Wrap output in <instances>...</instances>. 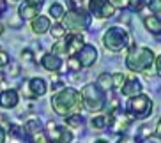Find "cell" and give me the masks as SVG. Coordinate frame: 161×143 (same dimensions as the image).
Segmentation results:
<instances>
[{
  "label": "cell",
  "instance_id": "6da1fadb",
  "mask_svg": "<svg viewBox=\"0 0 161 143\" xmlns=\"http://www.w3.org/2000/svg\"><path fill=\"white\" fill-rule=\"evenodd\" d=\"M81 95L75 88H64L58 94L52 97V108L53 111L60 117H69V115L80 113L81 111Z\"/></svg>",
  "mask_w": 161,
  "mask_h": 143
},
{
  "label": "cell",
  "instance_id": "7a4b0ae2",
  "mask_svg": "<svg viewBox=\"0 0 161 143\" xmlns=\"http://www.w3.org/2000/svg\"><path fill=\"white\" fill-rule=\"evenodd\" d=\"M156 60V55L151 48L145 46H131L126 57V66L133 72H145L149 74L152 69V64Z\"/></svg>",
  "mask_w": 161,
  "mask_h": 143
},
{
  "label": "cell",
  "instance_id": "3957f363",
  "mask_svg": "<svg viewBox=\"0 0 161 143\" xmlns=\"http://www.w3.org/2000/svg\"><path fill=\"white\" fill-rule=\"evenodd\" d=\"M103 44L106 50H110V51H114V53H119L131 44V35L122 27H110L103 34Z\"/></svg>",
  "mask_w": 161,
  "mask_h": 143
},
{
  "label": "cell",
  "instance_id": "277c9868",
  "mask_svg": "<svg viewBox=\"0 0 161 143\" xmlns=\"http://www.w3.org/2000/svg\"><path fill=\"white\" fill-rule=\"evenodd\" d=\"M80 95H81V103L85 104V108L89 111H101L106 104V94L97 83L85 85Z\"/></svg>",
  "mask_w": 161,
  "mask_h": 143
},
{
  "label": "cell",
  "instance_id": "5b68a950",
  "mask_svg": "<svg viewBox=\"0 0 161 143\" xmlns=\"http://www.w3.org/2000/svg\"><path fill=\"white\" fill-rule=\"evenodd\" d=\"M126 110H128L129 119H140V120L147 119L152 113V101L145 94H136L133 97H129Z\"/></svg>",
  "mask_w": 161,
  "mask_h": 143
},
{
  "label": "cell",
  "instance_id": "8992f818",
  "mask_svg": "<svg viewBox=\"0 0 161 143\" xmlns=\"http://www.w3.org/2000/svg\"><path fill=\"white\" fill-rule=\"evenodd\" d=\"M62 19H64V27L69 29V30H73V32L85 30V29H89V25H90L89 11L81 9V7H75V9H71Z\"/></svg>",
  "mask_w": 161,
  "mask_h": 143
},
{
  "label": "cell",
  "instance_id": "52a82bcc",
  "mask_svg": "<svg viewBox=\"0 0 161 143\" xmlns=\"http://www.w3.org/2000/svg\"><path fill=\"white\" fill-rule=\"evenodd\" d=\"M46 134H48V141L52 143H69L73 140V133L69 129L57 125L55 122H48L46 125Z\"/></svg>",
  "mask_w": 161,
  "mask_h": 143
},
{
  "label": "cell",
  "instance_id": "ba28073f",
  "mask_svg": "<svg viewBox=\"0 0 161 143\" xmlns=\"http://www.w3.org/2000/svg\"><path fill=\"white\" fill-rule=\"evenodd\" d=\"M78 57L76 60L80 62L81 67H92L96 62H97V57H99V53H97V48L94 44H83L81 50L76 53Z\"/></svg>",
  "mask_w": 161,
  "mask_h": 143
},
{
  "label": "cell",
  "instance_id": "9c48e42d",
  "mask_svg": "<svg viewBox=\"0 0 161 143\" xmlns=\"http://www.w3.org/2000/svg\"><path fill=\"white\" fill-rule=\"evenodd\" d=\"M43 7V0H25L18 7V14L21 19H34L39 16V11Z\"/></svg>",
  "mask_w": 161,
  "mask_h": 143
},
{
  "label": "cell",
  "instance_id": "30bf717a",
  "mask_svg": "<svg viewBox=\"0 0 161 143\" xmlns=\"http://www.w3.org/2000/svg\"><path fill=\"white\" fill-rule=\"evenodd\" d=\"M83 35L81 34H76V32H73V34H69L66 37V41H64V48H66V55L67 57H75L76 53L81 50V46H83Z\"/></svg>",
  "mask_w": 161,
  "mask_h": 143
},
{
  "label": "cell",
  "instance_id": "8fae6325",
  "mask_svg": "<svg viewBox=\"0 0 161 143\" xmlns=\"http://www.w3.org/2000/svg\"><path fill=\"white\" fill-rule=\"evenodd\" d=\"M142 88H143L142 81L138 80L136 76H131L124 81L120 92H122V95H126V97H133V95H136V94H142Z\"/></svg>",
  "mask_w": 161,
  "mask_h": 143
},
{
  "label": "cell",
  "instance_id": "7c38bea8",
  "mask_svg": "<svg viewBox=\"0 0 161 143\" xmlns=\"http://www.w3.org/2000/svg\"><path fill=\"white\" fill-rule=\"evenodd\" d=\"M18 101H19V97H18V92H16L14 88H7V90H4L0 94V106L5 108V110L16 108Z\"/></svg>",
  "mask_w": 161,
  "mask_h": 143
},
{
  "label": "cell",
  "instance_id": "4fadbf2b",
  "mask_svg": "<svg viewBox=\"0 0 161 143\" xmlns=\"http://www.w3.org/2000/svg\"><path fill=\"white\" fill-rule=\"evenodd\" d=\"M41 64H43V67L46 71H52V72H57L62 67V60L58 58V55H53V53H46L41 58Z\"/></svg>",
  "mask_w": 161,
  "mask_h": 143
},
{
  "label": "cell",
  "instance_id": "5bb4252c",
  "mask_svg": "<svg viewBox=\"0 0 161 143\" xmlns=\"http://www.w3.org/2000/svg\"><path fill=\"white\" fill-rule=\"evenodd\" d=\"M29 88L32 92L34 97H43L44 94L48 92V87H46V81L43 78H32L29 81Z\"/></svg>",
  "mask_w": 161,
  "mask_h": 143
},
{
  "label": "cell",
  "instance_id": "9a60e30c",
  "mask_svg": "<svg viewBox=\"0 0 161 143\" xmlns=\"http://www.w3.org/2000/svg\"><path fill=\"white\" fill-rule=\"evenodd\" d=\"M92 13H94V14L97 16L99 19L112 18V16L115 14V7L112 5V2H108V0H104L103 4H99L97 7H94V9H92Z\"/></svg>",
  "mask_w": 161,
  "mask_h": 143
},
{
  "label": "cell",
  "instance_id": "2e32d148",
  "mask_svg": "<svg viewBox=\"0 0 161 143\" xmlns=\"http://www.w3.org/2000/svg\"><path fill=\"white\" fill-rule=\"evenodd\" d=\"M143 25H145V29L149 30L152 35H156V37L161 35V19L158 18V16H151V14L145 16V18H143Z\"/></svg>",
  "mask_w": 161,
  "mask_h": 143
},
{
  "label": "cell",
  "instance_id": "e0dca14e",
  "mask_svg": "<svg viewBox=\"0 0 161 143\" xmlns=\"http://www.w3.org/2000/svg\"><path fill=\"white\" fill-rule=\"evenodd\" d=\"M32 30L36 34H46L50 30V18L48 16H36L32 19Z\"/></svg>",
  "mask_w": 161,
  "mask_h": 143
},
{
  "label": "cell",
  "instance_id": "ac0fdd59",
  "mask_svg": "<svg viewBox=\"0 0 161 143\" xmlns=\"http://www.w3.org/2000/svg\"><path fill=\"white\" fill-rule=\"evenodd\" d=\"M23 131H25V136H29L30 138V136H34V134L41 133V131H43V125H41V122H39L37 119H30V120L25 122Z\"/></svg>",
  "mask_w": 161,
  "mask_h": 143
},
{
  "label": "cell",
  "instance_id": "d6986e66",
  "mask_svg": "<svg viewBox=\"0 0 161 143\" xmlns=\"http://www.w3.org/2000/svg\"><path fill=\"white\" fill-rule=\"evenodd\" d=\"M48 14L52 16L53 19L60 21V19L66 16V9H64V5H62L60 2H55V4L50 5V9H48Z\"/></svg>",
  "mask_w": 161,
  "mask_h": 143
},
{
  "label": "cell",
  "instance_id": "ffe728a7",
  "mask_svg": "<svg viewBox=\"0 0 161 143\" xmlns=\"http://www.w3.org/2000/svg\"><path fill=\"white\" fill-rule=\"evenodd\" d=\"M106 124H108V117L106 115H97V117H94L90 120V125H92L94 131H103L106 127Z\"/></svg>",
  "mask_w": 161,
  "mask_h": 143
},
{
  "label": "cell",
  "instance_id": "44dd1931",
  "mask_svg": "<svg viewBox=\"0 0 161 143\" xmlns=\"http://www.w3.org/2000/svg\"><path fill=\"white\" fill-rule=\"evenodd\" d=\"M97 85H99L104 92L110 90V88H112V76H110L108 72H101L99 78H97Z\"/></svg>",
  "mask_w": 161,
  "mask_h": 143
},
{
  "label": "cell",
  "instance_id": "7402d4cb",
  "mask_svg": "<svg viewBox=\"0 0 161 143\" xmlns=\"http://www.w3.org/2000/svg\"><path fill=\"white\" fill-rule=\"evenodd\" d=\"M66 125L67 127H78L80 129L83 125V119H81L80 113H75V115H69L66 119Z\"/></svg>",
  "mask_w": 161,
  "mask_h": 143
},
{
  "label": "cell",
  "instance_id": "603a6c76",
  "mask_svg": "<svg viewBox=\"0 0 161 143\" xmlns=\"http://www.w3.org/2000/svg\"><path fill=\"white\" fill-rule=\"evenodd\" d=\"M124 81H126V76H124L122 72H115L114 78H112V88H115V90H120L124 85Z\"/></svg>",
  "mask_w": 161,
  "mask_h": 143
},
{
  "label": "cell",
  "instance_id": "cb8c5ba5",
  "mask_svg": "<svg viewBox=\"0 0 161 143\" xmlns=\"http://www.w3.org/2000/svg\"><path fill=\"white\" fill-rule=\"evenodd\" d=\"M52 35H53L55 39L64 37V35H66V27H64V25H60V23L53 25V27H52Z\"/></svg>",
  "mask_w": 161,
  "mask_h": 143
},
{
  "label": "cell",
  "instance_id": "d4e9b609",
  "mask_svg": "<svg viewBox=\"0 0 161 143\" xmlns=\"http://www.w3.org/2000/svg\"><path fill=\"white\" fill-rule=\"evenodd\" d=\"M147 7L151 13L158 14V13H161V0H147Z\"/></svg>",
  "mask_w": 161,
  "mask_h": 143
},
{
  "label": "cell",
  "instance_id": "484cf974",
  "mask_svg": "<svg viewBox=\"0 0 161 143\" xmlns=\"http://www.w3.org/2000/svg\"><path fill=\"white\" fill-rule=\"evenodd\" d=\"M29 143H50V141H48V138L44 136V133L41 131V133L30 136V138H29Z\"/></svg>",
  "mask_w": 161,
  "mask_h": 143
},
{
  "label": "cell",
  "instance_id": "4316f807",
  "mask_svg": "<svg viewBox=\"0 0 161 143\" xmlns=\"http://www.w3.org/2000/svg\"><path fill=\"white\" fill-rule=\"evenodd\" d=\"M151 134H152L151 127H149V125H142V127H140V133H138L136 141H140V140H145L147 136H151Z\"/></svg>",
  "mask_w": 161,
  "mask_h": 143
},
{
  "label": "cell",
  "instance_id": "83f0119b",
  "mask_svg": "<svg viewBox=\"0 0 161 143\" xmlns=\"http://www.w3.org/2000/svg\"><path fill=\"white\" fill-rule=\"evenodd\" d=\"M52 53H53V55H66V48H64V43H62V41H58L57 44H53Z\"/></svg>",
  "mask_w": 161,
  "mask_h": 143
},
{
  "label": "cell",
  "instance_id": "f1b7e54d",
  "mask_svg": "<svg viewBox=\"0 0 161 143\" xmlns=\"http://www.w3.org/2000/svg\"><path fill=\"white\" fill-rule=\"evenodd\" d=\"M147 0H131V4H129V9L131 11H142V7L145 5Z\"/></svg>",
  "mask_w": 161,
  "mask_h": 143
},
{
  "label": "cell",
  "instance_id": "f546056e",
  "mask_svg": "<svg viewBox=\"0 0 161 143\" xmlns=\"http://www.w3.org/2000/svg\"><path fill=\"white\" fill-rule=\"evenodd\" d=\"M114 7H120V9H128L129 4H131V0H110Z\"/></svg>",
  "mask_w": 161,
  "mask_h": 143
},
{
  "label": "cell",
  "instance_id": "4dcf8cb0",
  "mask_svg": "<svg viewBox=\"0 0 161 143\" xmlns=\"http://www.w3.org/2000/svg\"><path fill=\"white\" fill-rule=\"evenodd\" d=\"M67 64H69V67H71V71H75V72H78V71H80V67H81L80 62H78L75 57L69 58V62H67Z\"/></svg>",
  "mask_w": 161,
  "mask_h": 143
},
{
  "label": "cell",
  "instance_id": "1f68e13d",
  "mask_svg": "<svg viewBox=\"0 0 161 143\" xmlns=\"http://www.w3.org/2000/svg\"><path fill=\"white\" fill-rule=\"evenodd\" d=\"M9 64V57H7V53L0 51V67H5Z\"/></svg>",
  "mask_w": 161,
  "mask_h": 143
},
{
  "label": "cell",
  "instance_id": "d6a6232c",
  "mask_svg": "<svg viewBox=\"0 0 161 143\" xmlns=\"http://www.w3.org/2000/svg\"><path fill=\"white\" fill-rule=\"evenodd\" d=\"M117 143H138V141H136V138H131V136H122Z\"/></svg>",
  "mask_w": 161,
  "mask_h": 143
},
{
  "label": "cell",
  "instance_id": "836d02e7",
  "mask_svg": "<svg viewBox=\"0 0 161 143\" xmlns=\"http://www.w3.org/2000/svg\"><path fill=\"white\" fill-rule=\"evenodd\" d=\"M21 57H23L25 60H32V58H34V53L30 51V50H23V51H21Z\"/></svg>",
  "mask_w": 161,
  "mask_h": 143
},
{
  "label": "cell",
  "instance_id": "e575fe53",
  "mask_svg": "<svg viewBox=\"0 0 161 143\" xmlns=\"http://www.w3.org/2000/svg\"><path fill=\"white\" fill-rule=\"evenodd\" d=\"M89 2H90V4H89V7H90V11H92L94 7H97L99 4H103L104 0H89Z\"/></svg>",
  "mask_w": 161,
  "mask_h": 143
},
{
  "label": "cell",
  "instance_id": "d590c367",
  "mask_svg": "<svg viewBox=\"0 0 161 143\" xmlns=\"http://www.w3.org/2000/svg\"><path fill=\"white\" fill-rule=\"evenodd\" d=\"M5 136H7L5 127H2V125H0V143H5Z\"/></svg>",
  "mask_w": 161,
  "mask_h": 143
},
{
  "label": "cell",
  "instance_id": "8d00e7d4",
  "mask_svg": "<svg viewBox=\"0 0 161 143\" xmlns=\"http://www.w3.org/2000/svg\"><path fill=\"white\" fill-rule=\"evenodd\" d=\"M154 134H156L158 138L161 140V119L158 120V124H156V131H154Z\"/></svg>",
  "mask_w": 161,
  "mask_h": 143
},
{
  "label": "cell",
  "instance_id": "74e56055",
  "mask_svg": "<svg viewBox=\"0 0 161 143\" xmlns=\"http://www.w3.org/2000/svg\"><path fill=\"white\" fill-rule=\"evenodd\" d=\"M18 71H19V67L16 66V64H13V67H11V72H9V74H11V76H16V74H18Z\"/></svg>",
  "mask_w": 161,
  "mask_h": 143
},
{
  "label": "cell",
  "instance_id": "f35d334b",
  "mask_svg": "<svg viewBox=\"0 0 161 143\" xmlns=\"http://www.w3.org/2000/svg\"><path fill=\"white\" fill-rule=\"evenodd\" d=\"M154 62H156V69H158V72H159V76H161V55L154 60Z\"/></svg>",
  "mask_w": 161,
  "mask_h": 143
},
{
  "label": "cell",
  "instance_id": "ab89813d",
  "mask_svg": "<svg viewBox=\"0 0 161 143\" xmlns=\"http://www.w3.org/2000/svg\"><path fill=\"white\" fill-rule=\"evenodd\" d=\"M5 7H7V4H5V0H0V14L5 11Z\"/></svg>",
  "mask_w": 161,
  "mask_h": 143
},
{
  "label": "cell",
  "instance_id": "60d3db41",
  "mask_svg": "<svg viewBox=\"0 0 161 143\" xmlns=\"http://www.w3.org/2000/svg\"><path fill=\"white\" fill-rule=\"evenodd\" d=\"M94 143H108V141H106V140H96Z\"/></svg>",
  "mask_w": 161,
  "mask_h": 143
},
{
  "label": "cell",
  "instance_id": "b9f144b4",
  "mask_svg": "<svg viewBox=\"0 0 161 143\" xmlns=\"http://www.w3.org/2000/svg\"><path fill=\"white\" fill-rule=\"evenodd\" d=\"M4 34V27H2V23H0V35Z\"/></svg>",
  "mask_w": 161,
  "mask_h": 143
},
{
  "label": "cell",
  "instance_id": "7bdbcfd3",
  "mask_svg": "<svg viewBox=\"0 0 161 143\" xmlns=\"http://www.w3.org/2000/svg\"><path fill=\"white\" fill-rule=\"evenodd\" d=\"M11 2H19V0H11Z\"/></svg>",
  "mask_w": 161,
  "mask_h": 143
}]
</instances>
